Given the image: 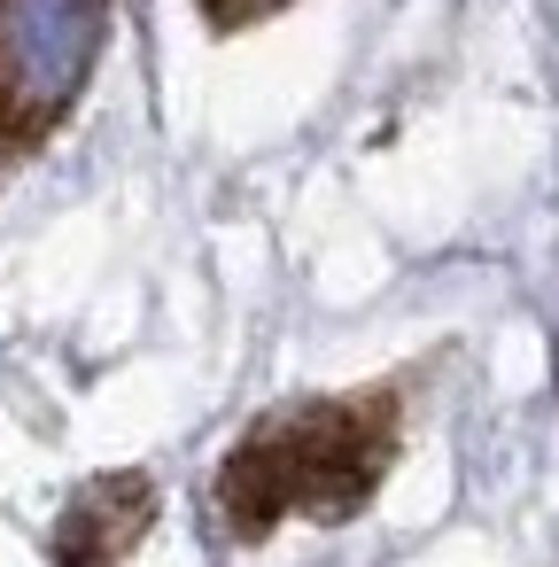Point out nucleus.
Returning <instances> with one entry per match:
<instances>
[{"label": "nucleus", "mask_w": 559, "mask_h": 567, "mask_svg": "<svg viewBox=\"0 0 559 567\" xmlns=\"http://www.w3.org/2000/svg\"><path fill=\"white\" fill-rule=\"evenodd\" d=\"M396 427H404L396 389L303 396L265 412L218 466V528L234 544H265L280 520H350L381 489Z\"/></svg>", "instance_id": "1"}, {"label": "nucleus", "mask_w": 559, "mask_h": 567, "mask_svg": "<svg viewBox=\"0 0 559 567\" xmlns=\"http://www.w3.org/2000/svg\"><path fill=\"white\" fill-rule=\"evenodd\" d=\"M110 0H0V156L40 148L94 79Z\"/></svg>", "instance_id": "2"}, {"label": "nucleus", "mask_w": 559, "mask_h": 567, "mask_svg": "<svg viewBox=\"0 0 559 567\" xmlns=\"http://www.w3.org/2000/svg\"><path fill=\"white\" fill-rule=\"evenodd\" d=\"M148 520H156L148 474H94L55 520V567H125Z\"/></svg>", "instance_id": "3"}, {"label": "nucleus", "mask_w": 559, "mask_h": 567, "mask_svg": "<svg viewBox=\"0 0 559 567\" xmlns=\"http://www.w3.org/2000/svg\"><path fill=\"white\" fill-rule=\"evenodd\" d=\"M203 9H210V24H218V32H234V24H249V17L288 9V0H203Z\"/></svg>", "instance_id": "4"}]
</instances>
